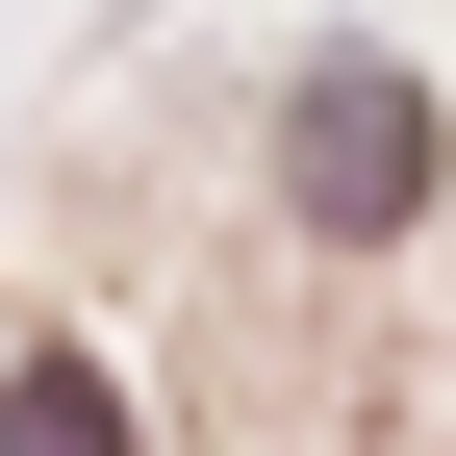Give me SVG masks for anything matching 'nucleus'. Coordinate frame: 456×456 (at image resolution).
I'll return each instance as SVG.
<instances>
[{"mask_svg": "<svg viewBox=\"0 0 456 456\" xmlns=\"http://www.w3.org/2000/svg\"><path fill=\"white\" fill-rule=\"evenodd\" d=\"M279 203H305V228H406L431 203V102L380 77V51H330V77L279 102Z\"/></svg>", "mask_w": 456, "mask_h": 456, "instance_id": "nucleus-1", "label": "nucleus"}, {"mask_svg": "<svg viewBox=\"0 0 456 456\" xmlns=\"http://www.w3.org/2000/svg\"><path fill=\"white\" fill-rule=\"evenodd\" d=\"M0 456H127V406H102V355H0Z\"/></svg>", "mask_w": 456, "mask_h": 456, "instance_id": "nucleus-2", "label": "nucleus"}]
</instances>
